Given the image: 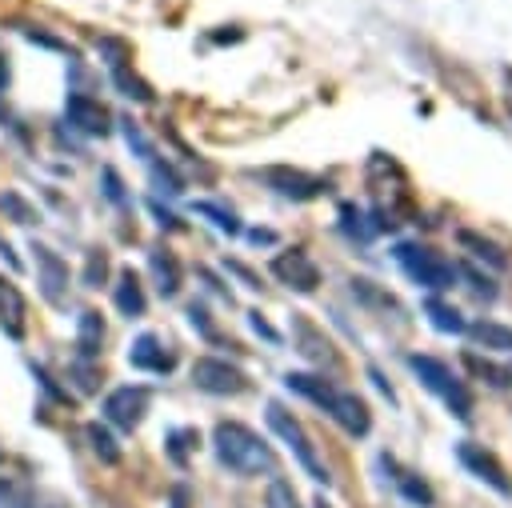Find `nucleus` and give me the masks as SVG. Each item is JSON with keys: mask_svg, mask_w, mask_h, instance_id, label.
Here are the masks:
<instances>
[{"mask_svg": "<svg viewBox=\"0 0 512 508\" xmlns=\"http://www.w3.org/2000/svg\"><path fill=\"white\" fill-rule=\"evenodd\" d=\"M284 384H288L292 392H300L304 400H312L320 412H328L348 436H368L372 412H368V404H364L356 392H348V388H340V384H332V380H324V376H312V372H288Z\"/></svg>", "mask_w": 512, "mask_h": 508, "instance_id": "obj_1", "label": "nucleus"}, {"mask_svg": "<svg viewBox=\"0 0 512 508\" xmlns=\"http://www.w3.org/2000/svg\"><path fill=\"white\" fill-rule=\"evenodd\" d=\"M212 448L220 456L224 468H232L236 476H260V472H276V456L268 448V440H260V432H252L240 420H220L212 428Z\"/></svg>", "mask_w": 512, "mask_h": 508, "instance_id": "obj_2", "label": "nucleus"}, {"mask_svg": "<svg viewBox=\"0 0 512 508\" xmlns=\"http://www.w3.org/2000/svg\"><path fill=\"white\" fill-rule=\"evenodd\" d=\"M408 368L420 376V384H424L456 420H472V408H476L472 388L464 384V376H460L452 364H444L440 356H420V352H412V356H408Z\"/></svg>", "mask_w": 512, "mask_h": 508, "instance_id": "obj_3", "label": "nucleus"}, {"mask_svg": "<svg viewBox=\"0 0 512 508\" xmlns=\"http://www.w3.org/2000/svg\"><path fill=\"white\" fill-rule=\"evenodd\" d=\"M392 260L404 268V276L428 292H448L456 284V264L448 256H440L436 248L420 244V240H400L392 248Z\"/></svg>", "mask_w": 512, "mask_h": 508, "instance_id": "obj_4", "label": "nucleus"}, {"mask_svg": "<svg viewBox=\"0 0 512 508\" xmlns=\"http://www.w3.org/2000/svg\"><path fill=\"white\" fill-rule=\"evenodd\" d=\"M268 428L292 448V456H296V464L316 480V484H332V476H328V464L320 460V452H316V444H312V436L304 432V424L284 408V404H268Z\"/></svg>", "mask_w": 512, "mask_h": 508, "instance_id": "obj_5", "label": "nucleus"}, {"mask_svg": "<svg viewBox=\"0 0 512 508\" xmlns=\"http://www.w3.org/2000/svg\"><path fill=\"white\" fill-rule=\"evenodd\" d=\"M192 384L200 392H212V396H240L248 388V376L220 356H200L192 364Z\"/></svg>", "mask_w": 512, "mask_h": 508, "instance_id": "obj_6", "label": "nucleus"}, {"mask_svg": "<svg viewBox=\"0 0 512 508\" xmlns=\"http://www.w3.org/2000/svg\"><path fill=\"white\" fill-rule=\"evenodd\" d=\"M148 404H152V388H144V384H120V388H112L104 396V420L116 424V428H124V432H132L144 420Z\"/></svg>", "mask_w": 512, "mask_h": 508, "instance_id": "obj_7", "label": "nucleus"}, {"mask_svg": "<svg viewBox=\"0 0 512 508\" xmlns=\"http://www.w3.org/2000/svg\"><path fill=\"white\" fill-rule=\"evenodd\" d=\"M64 120H68L76 132H84V136H108V128H112L108 108H104L96 96H88V92H68V100H64Z\"/></svg>", "mask_w": 512, "mask_h": 508, "instance_id": "obj_8", "label": "nucleus"}, {"mask_svg": "<svg viewBox=\"0 0 512 508\" xmlns=\"http://www.w3.org/2000/svg\"><path fill=\"white\" fill-rule=\"evenodd\" d=\"M272 276L296 292H316V284H320V268L304 248H288V252L272 256Z\"/></svg>", "mask_w": 512, "mask_h": 508, "instance_id": "obj_9", "label": "nucleus"}, {"mask_svg": "<svg viewBox=\"0 0 512 508\" xmlns=\"http://www.w3.org/2000/svg\"><path fill=\"white\" fill-rule=\"evenodd\" d=\"M32 260H36V284H40V292H44V300L48 304H64V296H68V264L52 252V248H44V244H32Z\"/></svg>", "mask_w": 512, "mask_h": 508, "instance_id": "obj_10", "label": "nucleus"}, {"mask_svg": "<svg viewBox=\"0 0 512 508\" xmlns=\"http://www.w3.org/2000/svg\"><path fill=\"white\" fill-rule=\"evenodd\" d=\"M456 456H460V464H464L472 476H480L484 484H492L500 496H512V480H508V468H504V464H500L492 452H484L480 444H468V440H464V444L456 448Z\"/></svg>", "mask_w": 512, "mask_h": 508, "instance_id": "obj_11", "label": "nucleus"}, {"mask_svg": "<svg viewBox=\"0 0 512 508\" xmlns=\"http://www.w3.org/2000/svg\"><path fill=\"white\" fill-rule=\"evenodd\" d=\"M128 364H132V368H140V372L164 376V372H172V368H176V352H172L160 336L140 332V336L132 340V348H128Z\"/></svg>", "mask_w": 512, "mask_h": 508, "instance_id": "obj_12", "label": "nucleus"}, {"mask_svg": "<svg viewBox=\"0 0 512 508\" xmlns=\"http://www.w3.org/2000/svg\"><path fill=\"white\" fill-rule=\"evenodd\" d=\"M264 180H268L280 196H288V200H312V196L324 192V180L304 176V172H292V168H268Z\"/></svg>", "mask_w": 512, "mask_h": 508, "instance_id": "obj_13", "label": "nucleus"}, {"mask_svg": "<svg viewBox=\"0 0 512 508\" xmlns=\"http://www.w3.org/2000/svg\"><path fill=\"white\" fill-rule=\"evenodd\" d=\"M0 324H4V332L12 340H20L24 328H28V304H24L20 288L12 280H4V276H0Z\"/></svg>", "mask_w": 512, "mask_h": 508, "instance_id": "obj_14", "label": "nucleus"}, {"mask_svg": "<svg viewBox=\"0 0 512 508\" xmlns=\"http://www.w3.org/2000/svg\"><path fill=\"white\" fill-rule=\"evenodd\" d=\"M112 300H116V308H120L128 320H140V316H144L148 300H144V284H140V276H136L132 268H120L116 288H112Z\"/></svg>", "mask_w": 512, "mask_h": 508, "instance_id": "obj_15", "label": "nucleus"}, {"mask_svg": "<svg viewBox=\"0 0 512 508\" xmlns=\"http://www.w3.org/2000/svg\"><path fill=\"white\" fill-rule=\"evenodd\" d=\"M148 264H152V276H156L160 296H176L180 292V260L168 248H152L148 252Z\"/></svg>", "mask_w": 512, "mask_h": 508, "instance_id": "obj_16", "label": "nucleus"}, {"mask_svg": "<svg viewBox=\"0 0 512 508\" xmlns=\"http://www.w3.org/2000/svg\"><path fill=\"white\" fill-rule=\"evenodd\" d=\"M100 344H104V320H100V312H80V320H76V356L96 360L100 356Z\"/></svg>", "mask_w": 512, "mask_h": 508, "instance_id": "obj_17", "label": "nucleus"}, {"mask_svg": "<svg viewBox=\"0 0 512 508\" xmlns=\"http://www.w3.org/2000/svg\"><path fill=\"white\" fill-rule=\"evenodd\" d=\"M384 464H388V468L396 472L392 480H396V488H400V492H404V496H408L412 504H420V508H432V504H436L432 488H428V484H424V480H420L416 472H404V468H396V460H388V456H384Z\"/></svg>", "mask_w": 512, "mask_h": 508, "instance_id": "obj_18", "label": "nucleus"}, {"mask_svg": "<svg viewBox=\"0 0 512 508\" xmlns=\"http://www.w3.org/2000/svg\"><path fill=\"white\" fill-rule=\"evenodd\" d=\"M424 312H428V320L440 328V332H452V336H460V332H468V324H464V316L452 308V304H444V300H424Z\"/></svg>", "mask_w": 512, "mask_h": 508, "instance_id": "obj_19", "label": "nucleus"}, {"mask_svg": "<svg viewBox=\"0 0 512 508\" xmlns=\"http://www.w3.org/2000/svg\"><path fill=\"white\" fill-rule=\"evenodd\" d=\"M292 324H296V332L304 336V348H300L304 356H312V360H328V364L336 360V352H332V344H328V340H324V336H320V332H316V328H312L308 320H300V316H296Z\"/></svg>", "mask_w": 512, "mask_h": 508, "instance_id": "obj_20", "label": "nucleus"}, {"mask_svg": "<svg viewBox=\"0 0 512 508\" xmlns=\"http://www.w3.org/2000/svg\"><path fill=\"white\" fill-rule=\"evenodd\" d=\"M484 348H496V352H508L512 348V328H504V324H492V320H480V324H472L468 328Z\"/></svg>", "mask_w": 512, "mask_h": 508, "instance_id": "obj_21", "label": "nucleus"}, {"mask_svg": "<svg viewBox=\"0 0 512 508\" xmlns=\"http://www.w3.org/2000/svg\"><path fill=\"white\" fill-rule=\"evenodd\" d=\"M360 220H364V212H360L356 204H340V228H344L352 240H360V244H364V240H372V236H376V224H360Z\"/></svg>", "mask_w": 512, "mask_h": 508, "instance_id": "obj_22", "label": "nucleus"}, {"mask_svg": "<svg viewBox=\"0 0 512 508\" xmlns=\"http://www.w3.org/2000/svg\"><path fill=\"white\" fill-rule=\"evenodd\" d=\"M84 432H88V444H92V452H96L104 464H116V460H120V448H116V440H112V432H108L104 424H88Z\"/></svg>", "mask_w": 512, "mask_h": 508, "instance_id": "obj_23", "label": "nucleus"}, {"mask_svg": "<svg viewBox=\"0 0 512 508\" xmlns=\"http://www.w3.org/2000/svg\"><path fill=\"white\" fill-rule=\"evenodd\" d=\"M460 244H464V248H476V256H480V260H488L492 268H508V256H504L492 240H480L476 232H460Z\"/></svg>", "mask_w": 512, "mask_h": 508, "instance_id": "obj_24", "label": "nucleus"}, {"mask_svg": "<svg viewBox=\"0 0 512 508\" xmlns=\"http://www.w3.org/2000/svg\"><path fill=\"white\" fill-rule=\"evenodd\" d=\"M0 508H36V500H32V488H28V484H16V480H4V476H0Z\"/></svg>", "mask_w": 512, "mask_h": 508, "instance_id": "obj_25", "label": "nucleus"}, {"mask_svg": "<svg viewBox=\"0 0 512 508\" xmlns=\"http://www.w3.org/2000/svg\"><path fill=\"white\" fill-rule=\"evenodd\" d=\"M196 212H200V216H208V220H212L220 232H240V220H236V212H232V208H224V204L200 200V204H196Z\"/></svg>", "mask_w": 512, "mask_h": 508, "instance_id": "obj_26", "label": "nucleus"}, {"mask_svg": "<svg viewBox=\"0 0 512 508\" xmlns=\"http://www.w3.org/2000/svg\"><path fill=\"white\" fill-rule=\"evenodd\" d=\"M112 80H116V88L124 92V96H132V100H152V88L140 80V76H128V68L120 64V68H112Z\"/></svg>", "mask_w": 512, "mask_h": 508, "instance_id": "obj_27", "label": "nucleus"}, {"mask_svg": "<svg viewBox=\"0 0 512 508\" xmlns=\"http://www.w3.org/2000/svg\"><path fill=\"white\" fill-rule=\"evenodd\" d=\"M104 276H108V256H104L100 248H92L80 280H84V288H100V284H104Z\"/></svg>", "mask_w": 512, "mask_h": 508, "instance_id": "obj_28", "label": "nucleus"}, {"mask_svg": "<svg viewBox=\"0 0 512 508\" xmlns=\"http://www.w3.org/2000/svg\"><path fill=\"white\" fill-rule=\"evenodd\" d=\"M268 508H300V500H296V492H292V484L288 480H272L268 484Z\"/></svg>", "mask_w": 512, "mask_h": 508, "instance_id": "obj_29", "label": "nucleus"}, {"mask_svg": "<svg viewBox=\"0 0 512 508\" xmlns=\"http://www.w3.org/2000/svg\"><path fill=\"white\" fill-rule=\"evenodd\" d=\"M188 444H196V432H192V428H176V432H168V452H172L176 464L188 460Z\"/></svg>", "mask_w": 512, "mask_h": 508, "instance_id": "obj_30", "label": "nucleus"}, {"mask_svg": "<svg viewBox=\"0 0 512 508\" xmlns=\"http://www.w3.org/2000/svg\"><path fill=\"white\" fill-rule=\"evenodd\" d=\"M0 208H8V212L16 216V224H32V220H36V212H32L16 192H4V196H0Z\"/></svg>", "mask_w": 512, "mask_h": 508, "instance_id": "obj_31", "label": "nucleus"}, {"mask_svg": "<svg viewBox=\"0 0 512 508\" xmlns=\"http://www.w3.org/2000/svg\"><path fill=\"white\" fill-rule=\"evenodd\" d=\"M100 180H104V196H108L112 204H124V200H128V196H124V184H120V176H116V168H104Z\"/></svg>", "mask_w": 512, "mask_h": 508, "instance_id": "obj_32", "label": "nucleus"}, {"mask_svg": "<svg viewBox=\"0 0 512 508\" xmlns=\"http://www.w3.org/2000/svg\"><path fill=\"white\" fill-rule=\"evenodd\" d=\"M188 316H192V324H196V328H200V332H204L208 340L216 336V332H212V324H208V312H204L200 304H192V308H188Z\"/></svg>", "mask_w": 512, "mask_h": 508, "instance_id": "obj_33", "label": "nucleus"}, {"mask_svg": "<svg viewBox=\"0 0 512 508\" xmlns=\"http://www.w3.org/2000/svg\"><path fill=\"white\" fill-rule=\"evenodd\" d=\"M252 328H256V332H264L268 340H276V332H272V328H268V324L260 320V312H252Z\"/></svg>", "mask_w": 512, "mask_h": 508, "instance_id": "obj_34", "label": "nucleus"}, {"mask_svg": "<svg viewBox=\"0 0 512 508\" xmlns=\"http://www.w3.org/2000/svg\"><path fill=\"white\" fill-rule=\"evenodd\" d=\"M312 508H332V504H328L324 496H316V500H312Z\"/></svg>", "mask_w": 512, "mask_h": 508, "instance_id": "obj_35", "label": "nucleus"}, {"mask_svg": "<svg viewBox=\"0 0 512 508\" xmlns=\"http://www.w3.org/2000/svg\"><path fill=\"white\" fill-rule=\"evenodd\" d=\"M0 76H4V60H0Z\"/></svg>", "mask_w": 512, "mask_h": 508, "instance_id": "obj_36", "label": "nucleus"}, {"mask_svg": "<svg viewBox=\"0 0 512 508\" xmlns=\"http://www.w3.org/2000/svg\"><path fill=\"white\" fill-rule=\"evenodd\" d=\"M0 460H4V452H0Z\"/></svg>", "mask_w": 512, "mask_h": 508, "instance_id": "obj_37", "label": "nucleus"}]
</instances>
